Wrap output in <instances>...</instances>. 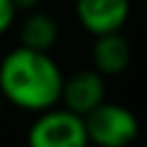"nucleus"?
Listing matches in <instances>:
<instances>
[{
  "label": "nucleus",
  "mask_w": 147,
  "mask_h": 147,
  "mask_svg": "<svg viewBox=\"0 0 147 147\" xmlns=\"http://www.w3.org/2000/svg\"><path fill=\"white\" fill-rule=\"evenodd\" d=\"M18 39H21V46L25 48L51 53V48L60 39V23L51 14L41 9H32L28 11V16L18 28Z\"/></svg>",
  "instance_id": "0eeeda50"
},
{
  "label": "nucleus",
  "mask_w": 147,
  "mask_h": 147,
  "mask_svg": "<svg viewBox=\"0 0 147 147\" xmlns=\"http://www.w3.org/2000/svg\"><path fill=\"white\" fill-rule=\"evenodd\" d=\"M145 5H147V0H145Z\"/></svg>",
  "instance_id": "9b49d317"
},
{
  "label": "nucleus",
  "mask_w": 147,
  "mask_h": 147,
  "mask_svg": "<svg viewBox=\"0 0 147 147\" xmlns=\"http://www.w3.org/2000/svg\"><path fill=\"white\" fill-rule=\"evenodd\" d=\"M133 57L131 44L122 32L96 34L92 44V62L101 76H119L129 69Z\"/></svg>",
  "instance_id": "423d86ee"
},
{
  "label": "nucleus",
  "mask_w": 147,
  "mask_h": 147,
  "mask_svg": "<svg viewBox=\"0 0 147 147\" xmlns=\"http://www.w3.org/2000/svg\"><path fill=\"white\" fill-rule=\"evenodd\" d=\"M87 131L80 115L67 108L41 110L30 124L28 147H87Z\"/></svg>",
  "instance_id": "7ed1b4c3"
},
{
  "label": "nucleus",
  "mask_w": 147,
  "mask_h": 147,
  "mask_svg": "<svg viewBox=\"0 0 147 147\" xmlns=\"http://www.w3.org/2000/svg\"><path fill=\"white\" fill-rule=\"evenodd\" d=\"M14 2V7L18 9V11H32V9H37L39 5H41V0H11Z\"/></svg>",
  "instance_id": "1a4fd4ad"
},
{
  "label": "nucleus",
  "mask_w": 147,
  "mask_h": 147,
  "mask_svg": "<svg viewBox=\"0 0 147 147\" xmlns=\"http://www.w3.org/2000/svg\"><path fill=\"white\" fill-rule=\"evenodd\" d=\"M16 14H18V9L14 7L11 0H0V34H5L14 25Z\"/></svg>",
  "instance_id": "6e6552de"
},
{
  "label": "nucleus",
  "mask_w": 147,
  "mask_h": 147,
  "mask_svg": "<svg viewBox=\"0 0 147 147\" xmlns=\"http://www.w3.org/2000/svg\"><path fill=\"white\" fill-rule=\"evenodd\" d=\"M87 140L96 147H129L140 131L138 117L122 103H99L85 117Z\"/></svg>",
  "instance_id": "f03ea898"
},
{
  "label": "nucleus",
  "mask_w": 147,
  "mask_h": 147,
  "mask_svg": "<svg viewBox=\"0 0 147 147\" xmlns=\"http://www.w3.org/2000/svg\"><path fill=\"white\" fill-rule=\"evenodd\" d=\"M2 101H5V99H2V94H0V115H2Z\"/></svg>",
  "instance_id": "9d476101"
},
{
  "label": "nucleus",
  "mask_w": 147,
  "mask_h": 147,
  "mask_svg": "<svg viewBox=\"0 0 147 147\" xmlns=\"http://www.w3.org/2000/svg\"><path fill=\"white\" fill-rule=\"evenodd\" d=\"M60 101L67 110L85 117L99 103L106 101V80L96 69H80L62 80Z\"/></svg>",
  "instance_id": "39448f33"
},
{
  "label": "nucleus",
  "mask_w": 147,
  "mask_h": 147,
  "mask_svg": "<svg viewBox=\"0 0 147 147\" xmlns=\"http://www.w3.org/2000/svg\"><path fill=\"white\" fill-rule=\"evenodd\" d=\"M131 14V0H76V18L90 34L122 32Z\"/></svg>",
  "instance_id": "20e7f679"
},
{
  "label": "nucleus",
  "mask_w": 147,
  "mask_h": 147,
  "mask_svg": "<svg viewBox=\"0 0 147 147\" xmlns=\"http://www.w3.org/2000/svg\"><path fill=\"white\" fill-rule=\"evenodd\" d=\"M62 71L51 53L16 46L0 62V94L16 108L41 113L60 101Z\"/></svg>",
  "instance_id": "f257e3e1"
}]
</instances>
